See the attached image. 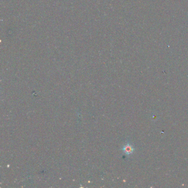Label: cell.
<instances>
[{"mask_svg": "<svg viewBox=\"0 0 188 188\" xmlns=\"http://www.w3.org/2000/svg\"><path fill=\"white\" fill-rule=\"evenodd\" d=\"M122 150H123V152L126 155L130 156L134 152L135 148H134V146L132 144H131L130 142H127L123 146Z\"/></svg>", "mask_w": 188, "mask_h": 188, "instance_id": "obj_1", "label": "cell"}]
</instances>
